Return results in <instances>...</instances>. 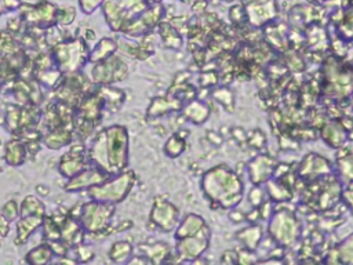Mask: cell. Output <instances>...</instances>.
Returning a JSON list of instances; mask_svg holds the SVG:
<instances>
[{"mask_svg":"<svg viewBox=\"0 0 353 265\" xmlns=\"http://www.w3.org/2000/svg\"><path fill=\"white\" fill-rule=\"evenodd\" d=\"M90 164L85 146L84 145H73L59 160L58 170L59 173L66 177L72 178L84 168H87Z\"/></svg>","mask_w":353,"mask_h":265,"instance_id":"cell-18","label":"cell"},{"mask_svg":"<svg viewBox=\"0 0 353 265\" xmlns=\"http://www.w3.org/2000/svg\"><path fill=\"white\" fill-rule=\"evenodd\" d=\"M186 134H181V131L179 132H176V134H172L168 139H167V142H165V145H164V153L168 156V157H178L179 155H182V152L185 150V148H186Z\"/></svg>","mask_w":353,"mask_h":265,"instance_id":"cell-36","label":"cell"},{"mask_svg":"<svg viewBox=\"0 0 353 265\" xmlns=\"http://www.w3.org/2000/svg\"><path fill=\"white\" fill-rule=\"evenodd\" d=\"M229 19L233 25H237V28L241 26H248L247 22V15H245V10L243 4H234L230 7L229 10Z\"/></svg>","mask_w":353,"mask_h":265,"instance_id":"cell-42","label":"cell"},{"mask_svg":"<svg viewBox=\"0 0 353 265\" xmlns=\"http://www.w3.org/2000/svg\"><path fill=\"white\" fill-rule=\"evenodd\" d=\"M72 141V131L63 126L48 130L43 135V142L50 149H59Z\"/></svg>","mask_w":353,"mask_h":265,"instance_id":"cell-31","label":"cell"},{"mask_svg":"<svg viewBox=\"0 0 353 265\" xmlns=\"http://www.w3.org/2000/svg\"><path fill=\"white\" fill-rule=\"evenodd\" d=\"M54 251L51 248V246L47 244H40L37 247H34L33 250L29 251V254L26 255V262L29 264H48L52 259Z\"/></svg>","mask_w":353,"mask_h":265,"instance_id":"cell-38","label":"cell"},{"mask_svg":"<svg viewBox=\"0 0 353 265\" xmlns=\"http://www.w3.org/2000/svg\"><path fill=\"white\" fill-rule=\"evenodd\" d=\"M263 29V36L268 40L269 46H272V48L279 50V51H285L288 48V28L285 23L281 22H269L265 26H262Z\"/></svg>","mask_w":353,"mask_h":265,"instance_id":"cell-22","label":"cell"},{"mask_svg":"<svg viewBox=\"0 0 353 265\" xmlns=\"http://www.w3.org/2000/svg\"><path fill=\"white\" fill-rule=\"evenodd\" d=\"M182 116L193 124H203L210 117V108L200 99H190L182 105Z\"/></svg>","mask_w":353,"mask_h":265,"instance_id":"cell-25","label":"cell"},{"mask_svg":"<svg viewBox=\"0 0 353 265\" xmlns=\"http://www.w3.org/2000/svg\"><path fill=\"white\" fill-rule=\"evenodd\" d=\"M44 217L43 215H25L21 217V219L17 224V237H15V244H25L29 236L43 225Z\"/></svg>","mask_w":353,"mask_h":265,"instance_id":"cell-27","label":"cell"},{"mask_svg":"<svg viewBox=\"0 0 353 265\" xmlns=\"http://www.w3.org/2000/svg\"><path fill=\"white\" fill-rule=\"evenodd\" d=\"M149 6V0H108L105 15L114 32H123Z\"/></svg>","mask_w":353,"mask_h":265,"instance_id":"cell-5","label":"cell"},{"mask_svg":"<svg viewBox=\"0 0 353 265\" xmlns=\"http://www.w3.org/2000/svg\"><path fill=\"white\" fill-rule=\"evenodd\" d=\"M19 47L8 36H0V63L19 52Z\"/></svg>","mask_w":353,"mask_h":265,"instance_id":"cell-41","label":"cell"},{"mask_svg":"<svg viewBox=\"0 0 353 265\" xmlns=\"http://www.w3.org/2000/svg\"><path fill=\"white\" fill-rule=\"evenodd\" d=\"M268 221V236L276 246L291 248L299 242L303 225L292 208L274 207Z\"/></svg>","mask_w":353,"mask_h":265,"instance_id":"cell-3","label":"cell"},{"mask_svg":"<svg viewBox=\"0 0 353 265\" xmlns=\"http://www.w3.org/2000/svg\"><path fill=\"white\" fill-rule=\"evenodd\" d=\"M128 75L127 65L114 54L95 63L91 70V81L95 84H112L124 80Z\"/></svg>","mask_w":353,"mask_h":265,"instance_id":"cell-10","label":"cell"},{"mask_svg":"<svg viewBox=\"0 0 353 265\" xmlns=\"http://www.w3.org/2000/svg\"><path fill=\"white\" fill-rule=\"evenodd\" d=\"M39 120L40 112L36 108L11 106L6 115L4 124H7V130L12 134H22L37 124Z\"/></svg>","mask_w":353,"mask_h":265,"instance_id":"cell-15","label":"cell"},{"mask_svg":"<svg viewBox=\"0 0 353 265\" xmlns=\"http://www.w3.org/2000/svg\"><path fill=\"white\" fill-rule=\"evenodd\" d=\"M352 44H353V40H352Z\"/></svg>","mask_w":353,"mask_h":265,"instance_id":"cell-53","label":"cell"},{"mask_svg":"<svg viewBox=\"0 0 353 265\" xmlns=\"http://www.w3.org/2000/svg\"><path fill=\"white\" fill-rule=\"evenodd\" d=\"M135 174L132 171H121L112 175L105 182L88 188L87 193L92 200L105 203H119L123 202L135 184Z\"/></svg>","mask_w":353,"mask_h":265,"instance_id":"cell-4","label":"cell"},{"mask_svg":"<svg viewBox=\"0 0 353 265\" xmlns=\"http://www.w3.org/2000/svg\"><path fill=\"white\" fill-rule=\"evenodd\" d=\"M159 30H160V36L167 47H172V48L181 47L182 36L178 33V30L171 23H167V22L159 23Z\"/></svg>","mask_w":353,"mask_h":265,"instance_id":"cell-37","label":"cell"},{"mask_svg":"<svg viewBox=\"0 0 353 265\" xmlns=\"http://www.w3.org/2000/svg\"><path fill=\"white\" fill-rule=\"evenodd\" d=\"M241 4L244 6L248 25L255 29L274 21L279 15L274 0H243Z\"/></svg>","mask_w":353,"mask_h":265,"instance_id":"cell-13","label":"cell"},{"mask_svg":"<svg viewBox=\"0 0 353 265\" xmlns=\"http://www.w3.org/2000/svg\"><path fill=\"white\" fill-rule=\"evenodd\" d=\"M320 137L323 138V141L331 146V148H341L343 145H346L347 142V130L343 127V124L336 120V119H332V120H328V121H324L321 126H320Z\"/></svg>","mask_w":353,"mask_h":265,"instance_id":"cell-20","label":"cell"},{"mask_svg":"<svg viewBox=\"0 0 353 265\" xmlns=\"http://www.w3.org/2000/svg\"><path fill=\"white\" fill-rule=\"evenodd\" d=\"M90 164L106 174L116 175L128 164V132L124 126H110L102 130L87 150Z\"/></svg>","mask_w":353,"mask_h":265,"instance_id":"cell-1","label":"cell"},{"mask_svg":"<svg viewBox=\"0 0 353 265\" xmlns=\"http://www.w3.org/2000/svg\"><path fill=\"white\" fill-rule=\"evenodd\" d=\"M225 1H234V0H225Z\"/></svg>","mask_w":353,"mask_h":265,"instance_id":"cell-51","label":"cell"},{"mask_svg":"<svg viewBox=\"0 0 353 265\" xmlns=\"http://www.w3.org/2000/svg\"><path fill=\"white\" fill-rule=\"evenodd\" d=\"M221 262H226V264H236L237 262V251L234 250H228L222 254Z\"/></svg>","mask_w":353,"mask_h":265,"instance_id":"cell-47","label":"cell"},{"mask_svg":"<svg viewBox=\"0 0 353 265\" xmlns=\"http://www.w3.org/2000/svg\"><path fill=\"white\" fill-rule=\"evenodd\" d=\"M0 91H1V90H0Z\"/></svg>","mask_w":353,"mask_h":265,"instance_id":"cell-55","label":"cell"},{"mask_svg":"<svg viewBox=\"0 0 353 265\" xmlns=\"http://www.w3.org/2000/svg\"><path fill=\"white\" fill-rule=\"evenodd\" d=\"M10 232V221L0 214V237H6Z\"/></svg>","mask_w":353,"mask_h":265,"instance_id":"cell-48","label":"cell"},{"mask_svg":"<svg viewBox=\"0 0 353 265\" xmlns=\"http://www.w3.org/2000/svg\"><path fill=\"white\" fill-rule=\"evenodd\" d=\"M334 26L341 39H343L345 41L353 40V6L345 7L339 22L335 23Z\"/></svg>","mask_w":353,"mask_h":265,"instance_id":"cell-33","label":"cell"},{"mask_svg":"<svg viewBox=\"0 0 353 265\" xmlns=\"http://www.w3.org/2000/svg\"><path fill=\"white\" fill-rule=\"evenodd\" d=\"M113 214L114 204L92 200L81 206L77 221L90 233H101L106 229Z\"/></svg>","mask_w":353,"mask_h":265,"instance_id":"cell-8","label":"cell"},{"mask_svg":"<svg viewBox=\"0 0 353 265\" xmlns=\"http://www.w3.org/2000/svg\"><path fill=\"white\" fill-rule=\"evenodd\" d=\"M134 247L128 242H114L109 248V258L113 262H127L134 255Z\"/></svg>","mask_w":353,"mask_h":265,"instance_id":"cell-35","label":"cell"},{"mask_svg":"<svg viewBox=\"0 0 353 265\" xmlns=\"http://www.w3.org/2000/svg\"><path fill=\"white\" fill-rule=\"evenodd\" d=\"M334 174L342 182V185L353 184V152L346 148V145L338 148V155L335 157Z\"/></svg>","mask_w":353,"mask_h":265,"instance_id":"cell-21","label":"cell"},{"mask_svg":"<svg viewBox=\"0 0 353 265\" xmlns=\"http://www.w3.org/2000/svg\"><path fill=\"white\" fill-rule=\"evenodd\" d=\"M212 98L228 112L234 110V95L228 87H218L212 91Z\"/></svg>","mask_w":353,"mask_h":265,"instance_id":"cell-39","label":"cell"},{"mask_svg":"<svg viewBox=\"0 0 353 265\" xmlns=\"http://www.w3.org/2000/svg\"><path fill=\"white\" fill-rule=\"evenodd\" d=\"M108 178H110L109 174L102 171L101 168L95 166H88L74 177L69 178V182L65 185L66 190H81V189H88L91 186L99 185L105 182Z\"/></svg>","mask_w":353,"mask_h":265,"instance_id":"cell-19","label":"cell"},{"mask_svg":"<svg viewBox=\"0 0 353 265\" xmlns=\"http://www.w3.org/2000/svg\"><path fill=\"white\" fill-rule=\"evenodd\" d=\"M4 157H6V161L10 166H12V167L21 166L26 159V146H25V144L18 141V139L8 141L6 144Z\"/></svg>","mask_w":353,"mask_h":265,"instance_id":"cell-32","label":"cell"},{"mask_svg":"<svg viewBox=\"0 0 353 265\" xmlns=\"http://www.w3.org/2000/svg\"><path fill=\"white\" fill-rule=\"evenodd\" d=\"M138 250H141V255H143L152 264L164 262L171 255V247L165 242H157L154 244H139Z\"/></svg>","mask_w":353,"mask_h":265,"instance_id":"cell-29","label":"cell"},{"mask_svg":"<svg viewBox=\"0 0 353 265\" xmlns=\"http://www.w3.org/2000/svg\"><path fill=\"white\" fill-rule=\"evenodd\" d=\"M334 174V164L324 156L319 153H307L302 157L296 166L298 179L302 182H309Z\"/></svg>","mask_w":353,"mask_h":265,"instance_id":"cell-11","label":"cell"},{"mask_svg":"<svg viewBox=\"0 0 353 265\" xmlns=\"http://www.w3.org/2000/svg\"><path fill=\"white\" fill-rule=\"evenodd\" d=\"M150 224L163 233L174 230L179 222V210L167 199L156 197L149 215Z\"/></svg>","mask_w":353,"mask_h":265,"instance_id":"cell-12","label":"cell"},{"mask_svg":"<svg viewBox=\"0 0 353 265\" xmlns=\"http://www.w3.org/2000/svg\"><path fill=\"white\" fill-rule=\"evenodd\" d=\"M88 47L81 39L70 43H61L52 48V59L57 68L63 73L77 72L88 62Z\"/></svg>","mask_w":353,"mask_h":265,"instance_id":"cell-7","label":"cell"},{"mask_svg":"<svg viewBox=\"0 0 353 265\" xmlns=\"http://www.w3.org/2000/svg\"><path fill=\"white\" fill-rule=\"evenodd\" d=\"M245 141H247L248 146H251L254 149H262L266 144V135L261 130H252L247 134Z\"/></svg>","mask_w":353,"mask_h":265,"instance_id":"cell-44","label":"cell"},{"mask_svg":"<svg viewBox=\"0 0 353 265\" xmlns=\"http://www.w3.org/2000/svg\"><path fill=\"white\" fill-rule=\"evenodd\" d=\"M149 1H152V3H161V0H149Z\"/></svg>","mask_w":353,"mask_h":265,"instance_id":"cell-50","label":"cell"},{"mask_svg":"<svg viewBox=\"0 0 353 265\" xmlns=\"http://www.w3.org/2000/svg\"><path fill=\"white\" fill-rule=\"evenodd\" d=\"M97 92L103 101L105 109L110 112H116L124 101V92L116 87H110L109 84H101L99 88H97Z\"/></svg>","mask_w":353,"mask_h":265,"instance_id":"cell-30","label":"cell"},{"mask_svg":"<svg viewBox=\"0 0 353 265\" xmlns=\"http://www.w3.org/2000/svg\"><path fill=\"white\" fill-rule=\"evenodd\" d=\"M205 225H207V222L204 221V218L201 215L189 213L182 218V221L178 222V225L175 228V239L194 235L200 229H203Z\"/></svg>","mask_w":353,"mask_h":265,"instance_id":"cell-28","label":"cell"},{"mask_svg":"<svg viewBox=\"0 0 353 265\" xmlns=\"http://www.w3.org/2000/svg\"><path fill=\"white\" fill-rule=\"evenodd\" d=\"M277 164L279 161L268 153H261L254 156L245 166L251 184L263 185L268 179L273 177Z\"/></svg>","mask_w":353,"mask_h":265,"instance_id":"cell-17","label":"cell"},{"mask_svg":"<svg viewBox=\"0 0 353 265\" xmlns=\"http://www.w3.org/2000/svg\"><path fill=\"white\" fill-rule=\"evenodd\" d=\"M211 240V230L208 225L200 229L197 233L175 239V255L179 261L194 262L197 261L208 248Z\"/></svg>","mask_w":353,"mask_h":265,"instance_id":"cell-9","label":"cell"},{"mask_svg":"<svg viewBox=\"0 0 353 265\" xmlns=\"http://www.w3.org/2000/svg\"><path fill=\"white\" fill-rule=\"evenodd\" d=\"M0 214H3L10 222L14 221V219H17L18 215H19V208H18V206H17V202H15V200L7 202V203L1 207Z\"/></svg>","mask_w":353,"mask_h":265,"instance_id":"cell-45","label":"cell"},{"mask_svg":"<svg viewBox=\"0 0 353 265\" xmlns=\"http://www.w3.org/2000/svg\"><path fill=\"white\" fill-rule=\"evenodd\" d=\"M324 262L353 265V232L328 250Z\"/></svg>","mask_w":353,"mask_h":265,"instance_id":"cell-23","label":"cell"},{"mask_svg":"<svg viewBox=\"0 0 353 265\" xmlns=\"http://www.w3.org/2000/svg\"><path fill=\"white\" fill-rule=\"evenodd\" d=\"M103 101L99 94L95 91L88 92L77 104V110L74 113V128L81 138L88 137L97 124L101 121Z\"/></svg>","mask_w":353,"mask_h":265,"instance_id":"cell-6","label":"cell"},{"mask_svg":"<svg viewBox=\"0 0 353 265\" xmlns=\"http://www.w3.org/2000/svg\"><path fill=\"white\" fill-rule=\"evenodd\" d=\"M0 247H1V243H0Z\"/></svg>","mask_w":353,"mask_h":265,"instance_id":"cell-52","label":"cell"},{"mask_svg":"<svg viewBox=\"0 0 353 265\" xmlns=\"http://www.w3.org/2000/svg\"><path fill=\"white\" fill-rule=\"evenodd\" d=\"M32 214L44 217V204L33 196H26L23 199V202L21 203L19 215L25 217V215H32Z\"/></svg>","mask_w":353,"mask_h":265,"instance_id":"cell-40","label":"cell"},{"mask_svg":"<svg viewBox=\"0 0 353 265\" xmlns=\"http://www.w3.org/2000/svg\"><path fill=\"white\" fill-rule=\"evenodd\" d=\"M262 237H263V229L256 222L250 224L248 226L243 228L236 233V239L241 243V246L251 251H255L259 248Z\"/></svg>","mask_w":353,"mask_h":265,"instance_id":"cell-26","label":"cell"},{"mask_svg":"<svg viewBox=\"0 0 353 265\" xmlns=\"http://www.w3.org/2000/svg\"><path fill=\"white\" fill-rule=\"evenodd\" d=\"M183 1H186V0H183Z\"/></svg>","mask_w":353,"mask_h":265,"instance_id":"cell-54","label":"cell"},{"mask_svg":"<svg viewBox=\"0 0 353 265\" xmlns=\"http://www.w3.org/2000/svg\"><path fill=\"white\" fill-rule=\"evenodd\" d=\"M182 105L183 101L172 94H168L165 98H154L148 109V117H159L172 110H181Z\"/></svg>","mask_w":353,"mask_h":265,"instance_id":"cell-24","label":"cell"},{"mask_svg":"<svg viewBox=\"0 0 353 265\" xmlns=\"http://www.w3.org/2000/svg\"><path fill=\"white\" fill-rule=\"evenodd\" d=\"M203 195L211 207L232 210L240 204L244 196V184L240 175L226 164H218L207 170L200 182Z\"/></svg>","mask_w":353,"mask_h":265,"instance_id":"cell-2","label":"cell"},{"mask_svg":"<svg viewBox=\"0 0 353 265\" xmlns=\"http://www.w3.org/2000/svg\"><path fill=\"white\" fill-rule=\"evenodd\" d=\"M341 200L343 202L345 207L349 210V213L353 217V186L347 185V188H342Z\"/></svg>","mask_w":353,"mask_h":265,"instance_id":"cell-46","label":"cell"},{"mask_svg":"<svg viewBox=\"0 0 353 265\" xmlns=\"http://www.w3.org/2000/svg\"><path fill=\"white\" fill-rule=\"evenodd\" d=\"M69 73V76L63 80L62 86L58 87L55 95L59 102L68 106H77L84 95L88 94L90 81L84 79V76Z\"/></svg>","mask_w":353,"mask_h":265,"instance_id":"cell-14","label":"cell"},{"mask_svg":"<svg viewBox=\"0 0 353 265\" xmlns=\"http://www.w3.org/2000/svg\"><path fill=\"white\" fill-rule=\"evenodd\" d=\"M117 50V44L110 39H102L99 43L92 48V51L88 54V62L97 63L99 61L106 59L108 57L113 55Z\"/></svg>","mask_w":353,"mask_h":265,"instance_id":"cell-34","label":"cell"},{"mask_svg":"<svg viewBox=\"0 0 353 265\" xmlns=\"http://www.w3.org/2000/svg\"><path fill=\"white\" fill-rule=\"evenodd\" d=\"M164 14L163 6L160 3H153L149 6L138 18H135L124 30L128 36H141L149 33L154 26H157Z\"/></svg>","mask_w":353,"mask_h":265,"instance_id":"cell-16","label":"cell"},{"mask_svg":"<svg viewBox=\"0 0 353 265\" xmlns=\"http://www.w3.org/2000/svg\"><path fill=\"white\" fill-rule=\"evenodd\" d=\"M205 7H207V0H196L192 6V10L197 11V12H204Z\"/></svg>","mask_w":353,"mask_h":265,"instance_id":"cell-49","label":"cell"},{"mask_svg":"<svg viewBox=\"0 0 353 265\" xmlns=\"http://www.w3.org/2000/svg\"><path fill=\"white\" fill-rule=\"evenodd\" d=\"M247 197H248V203L252 207H258L268 199V195L265 188H262V185H252V188L248 190Z\"/></svg>","mask_w":353,"mask_h":265,"instance_id":"cell-43","label":"cell"}]
</instances>
